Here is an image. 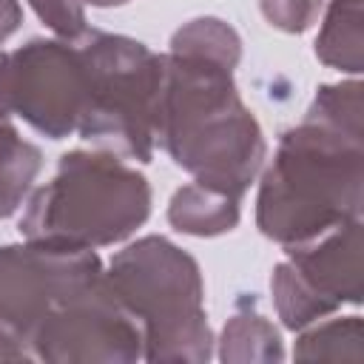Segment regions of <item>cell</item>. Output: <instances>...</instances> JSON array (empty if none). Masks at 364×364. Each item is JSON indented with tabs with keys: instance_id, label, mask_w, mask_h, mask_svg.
Here are the masks:
<instances>
[{
	"instance_id": "obj_18",
	"label": "cell",
	"mask_w": 364,
	"mask_h": 364,
	"mask_svg": "<svg viewBox=\"0 0 364 364\" xmlns=\"http://www.w3.org/2000/svg\"><path fill=\"white\" fill-rule=\"evenodd\" d=\"M259 6L270 26L287 34H301L316 23L324 0H259Z\"/></svg>"
},
{
	"instance_id": "obj_14",
	"label": "cell",
	"mask_w": 364,
	"mask_h": 364,
	"mask_svg": "<svg viewBox=\"0 0 364 364\" xmlns=\"http://www.w3.org/2000/svg\"><path fill=\"white\" fill-rule=\"evenodd\" d=\"M310 327V324H307ZM364 330L358 316H344V318H330L321 321L310 330H304L296 338L293 355L301 361H316V358H353L358 361L364 355Z\"/></svg>"
},
{
	"instance_id": "obj_12",
	"label": "cell",
	"mask_w": 364,
	"mask_h": 364,
	"mask_svg": "<svg viewBox=\"0 0 364 364\" xmlns=\"http://www.w3.org/2000/svg\"><path fill=\"white\" fill-rule=\"evenodd\" d=\"M219 358L225 364H247V361H282L284 347L279 330L256 313L253 301H239L236 313L228 318L219 338Z\"/></svg>"
},
{
	"instance_id": "obj_1",
	"label": "cell",
	"mask_w": 364,
	"mask_h": 364,
	"mask_svg": "<svg viewBox=\"0 0 364 364\" xmlns=\"http://www.w3.org/2000/svg\"><path fill=\"white\" fill-rule=\"evenodd\" d=\"M156 142L196 182L239 199L267 156L264 134L236 91L233 68L196 54H165Z\"/></svg>"
},
{
	"instance_id": "obj_6",
	"label": "cell",
	"mask_w": 364,
	"mask_h": 364,
	"mask_svg": "<svg viewBox=\"0 0 364 364\" xmlns=\"http://www.w3.org/2000/svg\"><path fill=\"white\" fill-rule=\"evenodd\" d=\"M284 250L287 259L273 267L270 293L287 330H304L341 304H361V219H347Z\"/></svg>"
},
{
	"instance_id": "obj_2",
	"label": "cell",
	"mask_w": 364,
	"mask_h": 364,
	"mask_svg": "<svg viewBox=\"0 0 364 364\" xmlns=\"http://www.w3.org/2000/svg\"><path fill=\"white\" fill-rule=\"evenodd\" d=\"M364 136L304 117L279 136L256 196L259 230L296 245L347 219H361Z\"/></svg>"
},
{
	"instance_id": "obj_9",
	"label": "cell",
	"mask_w": 364,
	"mask_h": 364,
	"mask_svg": "<svg viewBox=\"0 0 364 364\" xmlns=\"http://www.w3.org/2000/svg\"><path fill=\"white\" fill-rule=\"evenodd\" d=\"M28 353L51 364H131L142 358V330L102 276L34 327Z\"/></svg>"
},
{
	"instance_id": "obj_8",
	"label": "cell",
	"mask_w": 364,
	"mask_h": 364,
	"mask_svg": "<svg viewBox=\"0 0 364 364\" xmlns=\"http://www.w3.org/2000/svg\"><path fill=\"white\" fill-rule=\"evenodd\" d=\"M105 276L102 262L85 247L46 242L0 247V324L28 350L34 327L74 293Z\"/></svg>"
},
{
	"instance_id": "obj_15",
	"label": "cell",
	"mask_w": 364,
	"mask_h": 364,
	"mask_svg": "<svg viewBox=\"0 0 364 364\" xmlns=\"http://www.w3.org/2000/svg\"><path fill=\"white\" fill-rule=\"evenodd\" d=\"M171 51L219 60V63L236 68L239 57H242V37L219 17H196L173 31Z\"/></svg>"
},
{
	"instance_id": "obj_13",
	"label": "cell",
	"mask_w": 364,
	"mask_h": 364,
	"mask_svg": "<svg viewBox=\"0 0 364 364\" xmlns=\"http://www.w3.org/2000/svg\"><path fill=\"white\" fill-rule=\"evenodd\" d=\"M40 168H43L40 148L23 139L14 122L9 119V114L0 108V219L17 213Z\"/></svg>"
},
{
	"instance_id": "obj_3",
	"label": "cell",
	"mask_w": 364,
	"mask_h": 364,
	"mask_svg": "<svg viewBox=\"0 0 364 364\" xmlns=\"http://www.w3.org/2000/svg\"><path fill=\"white\" fill-rule=\"evenodd\" d=\"M105 282L142 330V358L202 364L213 353L202 270L165 236H142L114 253Z\"/></svg>"
},
{
	"instance_id": "obj_21",
	"label": "cell",
	"mask_w": 364,
	"mask_h": 364,
	"mask_svg": "<svg viewBox=\"0 0 364 364\" xmlns=\"http://www.w3.org/2000/svg\"><path fill=\"white\" fill-rule=\"evenodd\" d=\"M85 3H91V6H97V9H111V6H122V3H128V0H85Z\"/></svg>"
},
{
	"instance_id": "obj_20",
	"label": "cell",
	"mask_w": 364,
	"mask_h": 364,
	"mask_svg": "<svg viewBox=\"0 0 364 364\" xmlns=\"http://www.w3.org/2000/svg\"><path fill=\"white\" fill-rule=\"evenodd\" d=\"M0 361H34L31 353L17 341V336L9 333L3 324H0Z\"/></svg>"
},
{
	"instance_id": "obj_17",
	"label": "cell",
	"mask_w": 364,
	"mask_h": 364,
	"mask_svg": "<svg viewBox=\"0 0 364 364\" xmlns=\"http://www.w3.org/2000/svg\"><path fill=\"white\" fill-rule=\"evenodd\" d=\"M37 17L60 37V40H80L88 31L82 0H28Z\"/></svg>"
},
{
	"instance_id": "obj_5",
	"label": "cell",
	"mask_w": 364,
	"mask_h": 364,
	"mask_svg": "<svg viewBox=\"0 0 364 364\" xmlns=\"http://www.w3.org/2000/svg\"><path fill=\"white\" fill-rule=\"evenodd\" d=\"M77 43L85 60V105L77 134L114 156L151 162L165 54H154L134 37L97 28Z\"/></svg>"
},
{
	"instance_id": "obj_4",
	"label": "cell",
	"mask_w": 364,
	"mask_h": 364,
	"mask_svg": "<svg viewBox=\"0 0 364 364\" xmlns=\"http://www.w3.org/2000/svg\"><path fill=\"white\" fill-rule=\"evenodd\" d=\"M151 216V185L108 151H68L51 182L23 210L20 233L60 247H105L128 239Z\"/></svg>"
},
{
	"instance_id": "obj_10",
	"label": "cell",
	"mask_w": 364,
	"mask_h": 364,
	"mask_svg": "<svg viewBox=\"0 0 364 364\" xmlns=\"http://www.w3.org/2000/svg\"><path fill=\"white\" fill-rule=\"evenodd\" d=\"M239 196L193 179L171 196L168 222L188 236H219L239 225Z\"/></svg>"
},
{
	"instance_id": "obj_11",
	"label": "cell",
	"mask_w": 364,
	"mask_h": 364,
	"mask_svg": "<svg viewBox=\"0 0 364 364\" xmlns=\"http://www.w3.org/2000/svg\"><path fill=\"white\" fill-rule=\"evenodd\" d=\"M364 0H333L316 37V57L338 71L361 74L364 57Z\"/></svg>"
},
{
	"instance_id": "obj_19",
	"label": "cell",
	"mask_w": 364,
	"mask_h": 364,
	"mask_svg": "<svg viewBox=\"0 0 364 364\" xmlns=\"http://www.w3.org/2000/svg\"><path fill=\"white\" fill-rule=\"evenodd\" d=\"M23 23L20 0H0V43L9 40Z\"/></svg>"
},
{
	"instance_id": "obj_7",
	"label": "cell",
	"mask_w": 364,
	"mask_h": 364,
	"mask_svg": "<svg viewBox=\"0 0 364 364\" xmlns=\"http://www.w3.org/2000/svg\"><path fill=\"white\" fill-rule=\"evenodd\" d=\"M85 105V60L80 43L34 37L0 51V108L17 114L48 139L77 131Z\"/></svg>"
},
{
	"instance_id": "obj_16",
	"label": "cell",
	"mask_w": 364,
	"mask_h": 364,
	"mask_svg": "<svg viewBox=\"0 0 364 364\" xmlns=\"http://www.w3.org/2000/svg\"><path fill=\"white\" fill-rule=\"evenodd\" d=\"M304 117H313L318 122H327L338 131H347L353 136H364L361 125V82L347 80V82H330L321 85L307 108Z\"/></svg>"
}]
</instances>
